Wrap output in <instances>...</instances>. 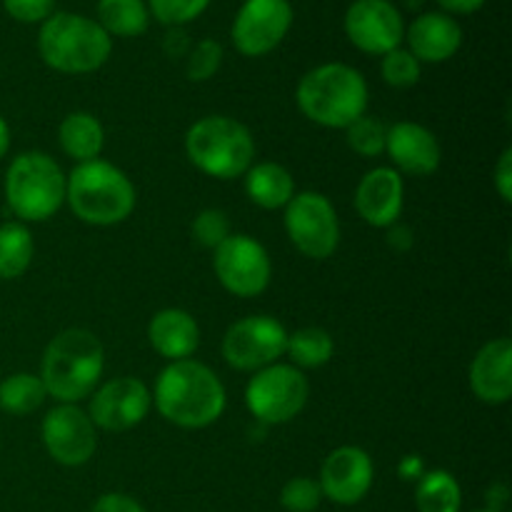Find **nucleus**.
Here are the masks:
<instances>
[{
    "mask_svg": "<svg viewBox=\"0 0 512 512\" xmlns=\"http://www.w3.org/2000/svg\"><path fill=\"white\" fill-rule=\"evenodd\" d=\"M150 393L155 410L183 430H203L218 423L228 405L225 385L213 368L193 358L165 365Z\"/></svg>",
    "mask_w": 512,
    "mask_h": 512,
    "instance_id": "1",
    "label": "nucleus"
},
{
    "mask_svg": "<svg viewBox=\"0 0 512 512\" xmlns=\"http://www.w3.org/2000/svg\"><path fill=\"white\" fill-rule=\"evenodd\" d=\"M105 370V350L98 335L85 328H68L55 335L40 360L45 393L58 403L78 405L90 398Z\"/></svg>",
    "mask_w": 512,
    "mask_h": 512,
    "instance_id": "2",
    "label": "nucleus"
},
{
    "mask_svg": "<svg viewBox=\"0 0 512 512\" xmlns=\"http://www.w3.org/2000/svg\"><path fill=\"white\" fill-rule=\"evenodd\" d=\"M295 100L310 123L345 130L368 113L370 90L363 73L353 65L323 63L300 78Z\"/></svg>",
    "mask_w": 512,
    "mask_h": 512,
    "instance_id": "3",
    "label": "nucleus"
},
{
    "mask_svg": "<svg viewBox=\"0 0 512 512\" xmlns=\"http://www.w3.org/2000/svg\"><path fill=\"white\" fill-rule=\"evenodd\" d=\"M65 203L83 223L110 228L133 215L135 185L108 160L78 163L65 175Z\"/></svg>",
    "mask_w": 512,
    "mask_h": 512,
    "instance_id": "4",
    "label": "nucleus"
},
{
    "mask_svg": "<svg viewBox=\"0 0 512 512\" xmlns=\"http://www.w3.org/2000/svg\"><path fill=\"white\" fill-rule=\"evenodd\" d=\"M38 53L43 63L58 73L85 75L108 63L113 38L100 28L98 20L60 10L40 23Z\"/></svg>",
    "mask_w": 512,
    "mask_h": 512,
    "instance_id": "5",
    "label": "nucleus"
},
{
    "mask_svg": "<svg viewBox=\"0 0 512 512\" xmlns=\"http://www.w3.org/2000/svg\"><path fill=\"white\" fill-rule=\"evenodd\" d=\"M185 155L200 173L215 180L243 178L255 158L248 125L228 115H205L185 133Z\"/></svg>",
    "mask_w": 512,
    "mask_h": 512,
    "instance_id": "6",
    "label": "nucleus"
},
{
    "mask_svg": "<svg viewBox=\"0 0 512 512\" xmlns=\"http://www.w3.org/2000/svg\"><path fill=\"white\" fill-rule=\"evenodd\" d=\"M5 203L20 223H43L65 203V173L40 150L20 153L5 173Z\"/></svg>",
    "mask_w": 512,
    "mask_h": 512,
    "instance_id": "7",
    "label": "nucleus"
},
{
    "mask_svg": "<svg viewBox=\"0 0 512 512\" xmlns=\"http://www.w3.org/2000/svg\"><path fill=\"white\" fill-rule=\"evenodd\" d=\"M310 398L303 370L290 363H273L258 370L245 388L250 415L265 425H285L298 418Z\"/></svg>",
    "mask_w": 512,
    "mask_h": 512,
    "instance_id": "8",
    "label": "nucleus"
},
{
    "mask_svg": "<svg viewBox=\"0 0 512 512\" xmlns=\"http://www.w3.org/2000/svg\"><path fill=\"white\" fill-rule=\"evenodd\" d=\"M283 210L285 233L298 253H303L305 258L325 260L338 250L340 220L333 203L323 193L315 190L295 193Z\"/></svg>",
    "mask_w": 512,
    "mask_h": 512,
    "instance_id": "9",
    "label": "nucleus"
},
{
    "mask_svg": "<svg viewBox=\"0 0 512 512\" xmlns=\"http://www.w3.org/2000/svg\"><path fill=\"white\" fill-rule=\"evenodd\" d=\"M213 268L220 285L238 298L265 293L273 278V263L265 245L245 233H230L215 248Z\"/></svg>",
    "mask_w": 512,
    "mask_h": 512,
    "instance_id": "10",
    "label": "nucleus"
},
{
    "mask_svg": "<svg viewBox=\"0 0 512 512\" xmlns=\"http://www.w3.org/2000/svg\"><path fill=\"white\" fill-rule=\"evenodd\" d=\"M288 330L273 315H248L225 330L223 358L230 368L258 373L285 355Z\"/></svg>",
    "mask_w": 512,
    "mask_h": 512,
    "instance_id": "11",
    "label": "nucleus"
},
{
    "mask_svg": "<svg viewBox=\"0 0 512 512\" xmlns=\"http://www.w3.org/2000/svg\"><path fill=\"white\" fill-rule=\"evenodd\" d=\"M293 25L288 0H245L230 28L235 50L245 58H263L273 53Z\"/></svg>",
    "mask_w": 512,
    "mask_h": 512,
    "instance_id": "12",
    "label": "nucleus"
},
{
    "mask_svg": "<svg viewBox=\"0 0 512 512\" xmlns=\"http://www.w3.org/2000/svg\"><path fill=\"white\" fill-rule=\"evenodd\" d=\"M150 408H153V393L148 385L133 375H120L93 390L88 415L95 428L125 433L138 428L148 418Z\"/></svg>",
    "mask_w": 512,
    "mask_h": 512,
    "instance_id": "13",
    "label": "nucleus"
},
{
    "mask_svg": "<svg viewBox=\"0 0 512 512\" xmlns=\"http://www.w3.org/2000/svg\"><path fill=\"white\" fill-rule=\"evenodd\" d=\"M40 435L50 458L65 468H80L90 463L98 450V428L78 405L58 403L48 410L40 425Z\"/></svg>",
    "mask_w": 512,
    "mask_h": 512,
    "instance_id": "14",
    "label": "nucleus"
},
{
    "mask_svg": "<svg viewBox=\"0 0 512 512\" xmlns=\"http://www.w3.org/2000/svg\"><path fill=\"white\" fill-rule=\"evenodd\" d=\"M343 28L360 53L380 58L400 48L405 38L403 15L390 0H355L345 10Z\"/></svg>",
    "mask_w": 512,
    "mask_h": 512,
    "instance_id": "15",
    "label": "nucleus"
},
{
    "mask_svg": "<svg viewBox=\"0 0 512 512\" xmlns=\"http://www.w3.org/2000/svg\"><path fill=\"white\" fill-rule=\"evenodd\" d=\"M373 478V458L358 445H343L325 458L318 485L335 505H358L373 488Z\"/></svg>",
    "mask_w": 512,
    "mask_h": 512,
    "instance_id": "16",
    "label": "nucleus"
},
{
    "mask_svg": "<svg viewBox=\"0 0 512 512\" xmlns=\"http://www.w3.org/2000/svg\"><path fill=\"white\" fill-rule=\"evenodd\" d=\"M385 155L393 160V170L400 175H415L425 178L440 168L443 148L433 130L413 120H400L388 125V138H385Z\"/></svg>",
    "mask_w": 512,
    "mask_h": 512,
    "instance_id": "17",
    "label": "nucleus"
},
{
    "mask_svg": "<svg viewBox=\"0 0 512 512\" xmlns=\"http://www.w3.org/2000/svg\"><path fill=\"white\" fill-rule=\"evenodd\" d=\"M405 205L403 175L393 168L368 170L355 188V210L373 228H390L398 223Z\"/></svg>",
    "mask_w": 512,
    "mask_h": 512,
    "instance_id": "18",
    "label": "nucleus"
},
{
    "mask_svg": "<svg viewBox=\"0 0 512 512\" xmlns=\"http://www.w3.org/2000/svg\"><path fill=\"white\" fill-rule=\"evenodd\" d=\"M470 388L485 405H505L512 398V343L495 338L470 363Z\"/></svg>",
    "mask_w": 512,
    "mask_h": 512,
    "instance_id": "19",
    "label": "nucleus"
},
{
    "mask_svg": "<svg viewBox=\"0 0 512 512\" xmlns=\"http://www.w3.org/2000/svg\"><path fill=\"white\" fill-rule=\"evenodd\" d=\"M408 50L423 63H445L453 58L463 45V28L453 15L440 10L423 13L405 28Z\"/></svg>",
    "mask_w": 512,
    "mask_h": 512,
    "instance_id": "20",
    "label": "nucleus"
},
{
    "mask_svg": "<svg viewBox=\"0 0 512 512\" xmlns=\"http://www.w3.org/2000/svg\"><path fill=\"white\" fill-rule=\"evenodd\" d=\"M148 340L155 353L168 363L193 358L200 345L198 320L180 308H165L153 315L148 325Z\"/></svg>",
    "mask_w": 512,
    "mask_h": 512,
    "instance_id": "21",
    "label": "nucleus"
},
{
    "mask_svg": "<svg viewBox=\"0 0 512 512\" xmlns=\"http://www.w3.org/2000/svg\"><path fill=\"white\" fill-rule=\"evenodd\" d=\"M245 180V195L250 203L258 205L263 210H280L293 200L295 195V180L285 165L280 163H253L248 173L243 175Z\"/></svg>",
    "mask_w": 512,
    "mask_h": 512,
    "instance_id": "22",
    "label": "nucleus"
},
{
    "mask_svg": "<svg viewBox=\"0 0 512 512\" xmlns=\"http://www.w3.org/2000/svg\"><path fill=\"white\" fill-rule=\"evenodd\" d=\"M58 143L68 158L75 163H90L98 160L105 148V128L93 113L75 110L65 115L58 128Z\"/></svg>",
    "mask_w": 512,
    "mask_h": 512,
    "instance_id": "23",
    "label": "nucleus"
},
{
    "mask_svg": "<svg viewBox=\"0 0 512 512\" xmlns=\"http://www.w3.org/2000/svg\"><path fill=\"white\" fill-rule=\"evenodd\" d=\"M98 25L110 38H138L148 30L145 0H98Z\"/></svg>",
    "mask_w": 512,
    "mask_h": 512,
    "instance_id": "24",
    "label": "nucleus"
},
{
    "mask_svg": "<svg viewBox=\"0 0 512 512\" xmlns=\"http://www.w3.org/2000/svg\"><path fill=\"white\" fill-rule=\"evenodd\" d=\"M463 490L448 470H425L415 485V508L418 512H460Z\"/></svg>",
    "mask_w": 512,
    "mask_h": 512,
    "instance_id": "25",
    "label": "nucleus"
},
{
    "mask_svg": "<svg viewBox=\"0 0 512 512\" xmlns=\"http://www.w3.org/2000/svg\"><path fill=\"white\" fill-rule=\"evenodd\" d=\"M35 243L28 225L10 220L0 225V280H15L33 265Z\"/></svg>",
    "mask_w": 512,
    "mask_h": 512,
    "instance_id": "26",
    "label": "nucleus"
},
{
    "mask_svg": "<svg viewBox=\"0 0 512 512\" xmlns=\"http://www.w3.org/2000/svg\"><path fill=\"white\" fill-rule=\"evenodd\" d=\"M335 343L328 330L323 328H300L295 333H288V345L285 355L290 358V365L298 370H315L323 368L333 360Z\"/></svg>",
    "mask_w": 512,
    "mask_h": 512,
    "instance_id": "27",
    "label": "nucleus"
},
{
    "mask_svg": "<svg viewBox=\"0 0 512 512\" xmlns=\"http://www.w3.org/2000/svg\"><path fill=\"white\" fill-rule=\"evenodd\" d=\"M45 398L48 393L40 375L13 373L0 383V410L15 418L35 413L45 403Z\"/></svg>",
    "mask_w": 512,
    "mask_h": 512,
    "instance_id": "28",
    "label": "nucleus"
},
{
    "mask_svg": "<svg viewBox=\"0 0 512 512\" xmlns=\"http://www.w3.org/2000/svg\"><path fill=\"white\" fill-rule=\"evenodd\" d=\"M385 138H388V125L375 115H360L355 123L345 128V140L350 150L360 158H378L385 153Z\"/></svg>",
    "mask_w": 512,
    "mask_h": 512,
    "instance_id": "29",
    "label": "nucleus"
},
{
    "mask_svg": "<svg viewBox=\"0 0 512 512\" xmlns=\"http://www.w3.org/2000/svg\"><path fill=\"white\" fill-rule=\"evenodd\" d=\"M380 75L390 88H413L423 75V65L408 48H395L380 60Z\"/></svg>",
    "mask_w": 512,
    "mask_h": 512,
    "instance_id": "30",
    "label": "nucleus"
},
{
    "mask_svg": "<svg viewBox=\"0 0 512 512\" xmlns=\"http://www.w3.org/2000/svg\"><path fill=\"white\" fill-rule=\"evenodd\" d=\"M145 5L158 23L175 28L200 18L208 10L210 0H145Z\"/></svg>",
    "mask_w": 512,
    "mask_h": 512,
    "instance_id": "31",
    "label": "nucleus"
},
{
    "mask_svg": "<svg viewBox=\"0 0 512 512\" xmlns=\"http://www.w3.org/2000/svg\"><path fill=\"white\" fill-rule=\"evenodd\" d=\"M220 65H223V45L213 38H203L190 50L185 73H188L193 83H205V80H210L218 73Z\"/></svg>",
    "mask_w": 512,
    "mask_h": 512,
    "instance_id": "32",
    "label": "nucleus"
},
{
    "mask_svg": "<svg viewBox=\"0 0 512 512\" xmlns=\"http://www.w3.org/2000/svg\"><path fill=\"white\" fill-rule=\"evenodd\" d=\"M323 503V490L313 478H293L280 490V505L288 512H315Z\"/></svg>",
    "mask_w": 512,
    "mask_h": 512,
    "instance_id": "33",
    "label": "nucleus"
},
{
    "mask_svg": "<svg viewBox=\"0 0 512 512\" xmlns=\"http://www.w3.org/2000/svg\"><path fill=\"white\" fill-rule=\"evenodd\" d=\"M230 235L228 213L220 208H205L193 220V238L203 248L215 250Z\"/></svg>",
    "mask_w": 512,
    "mask_h": 512,
    "instance_id": "34",
    "label": "nucleus"
},
{
    "mask_svg": "<svg viewBox=\"0 0 512 512\" xmlns=\"http://www.w3.org/2000/svg\"><path fill=\"white\" fill-rule=\"evenodd\" d=\"M5 13L18 23H45L55 13V0H3Z\"/></svg>",
    "mask_w": 512,
    "mask_h": 512,
    "instance_id": "35",
    "label": "nucleus"
},
{
    "mask_svg": "<svg viewBox=\"0 0 512 512\" xmlns=\"http://www.w3.org/2000/svg\"><path fill=\"white\" fill-rule=\"evenodd\" d=\"M493 183L498 195L503 198V203H510L512 200V148H505L500 153L498 163H495L493 170Z\"/></svg>",
    "mask_w": 512,
    "mask_h": 512,
    "instance_id": "36",
    "label": "nucleus"
},
{
    "mask_svg": "<svg viewBox=\"0 0 512 512\" xmlns=\"http://www.w3.org/2000/svg\"><path fill=\"white\" fill-rule=\"evenodd\" d=\"M90 512H145L143 505L138 503L135 498L123 493H108V495H100L95 500V505L90 508Z\"/></svg>",
    "mask_w": 512,
    "mask_h": 512,
    "instance_id": "37",
    "label": "nucleus"
},
{
    "mask_svg": "<svg viewBox=\"0 0 512 512\" xmlns=\"http://www.w3.org/2000/svg\"><path fill=\"white\" fill-rule=\"evenodd\" d=\"M440 5V13L445 15H473L485 5V0H435Z\"/></svg>",
    "mask_w": 512,
    "mask_h": 512,
    "instance_id": "38",
    "label": "nucleus"
},
{
    "mask_svg": "<svg viewBox=\"0 0 512 512\" xmlns=\"http://www.w3.org/2000/svg\"><path fill=\"white\" fill-rule=\"evenodd\" d=\"M398 473L403 480H415V483H418L425 473L423 460H420L418 455H405L403 463H400V468H398Z\"/></svg>",
    "mask_w": 512,
    "mask_h": 512,
    "instance_id": "39",
    "label": "nucleus"
},
{
    "mask_svg": "<svg viewBox=\"0 0 512 512\" xmlns=\"http://www.w3.org/2000/svg\"><path fill=\"white\" fill-rule=\"evenodd\" d=\"M388 243L393 245V248H400V250H405V248H410V245H413V233H410L408 228H405V225H390V235H388Z\"/></svg>",
    "mask_w": 512,
    "mask_h": 512,
    "instance_id": "40",
    "label": "nucleus"
},
{
    "mask_svg": "<svg viewBox=\"0 0 512 512\" xmlns=\"http://www.w3.org/2000/svg\"><path fill=\"white\" fill-rule=\"evenodd\" d=\"M505 498H508V490H505L503 485H495V488L488 490V508H490V510L503 512Z\"/></svg>",
    "mask_w": 512,
    "mask_h": 512,
    "instance_id": "41",
    "label": "nucleus"
},
{
    "mask_svg": "<svg viewBox=\"0 0 512 512\" xmlns=\"http://www.w3.org/2000/svg\"><path fill=\"white\" fill-rule=\"evenodd\" d=\"M10 125H8V120L3 118V115H0V160L5 158V155H8V150H10Z\"/></svg>",
    "mask_w": 512,
    "mask_h": 512,
    "instance_id": "42",
    "label": "nucleus"
},
{
    "mask_svg": "<svg viewBox=\"0 0 512 512\" xmlns=\"http://www.w3.org/2000/svg\"><path fill=\"white\" fill-rule=\"evenodd\" d=\"M473 512H498V510H490V508H483V510H473Z\"/></svg>",
    "mask_w": 512,
    "mask_h": 512,
    "instance_id": "43",
    "label": "nucleus"
}]
</instances>
